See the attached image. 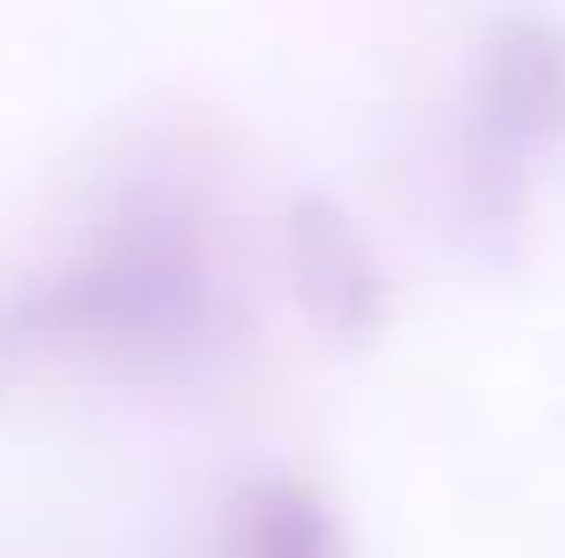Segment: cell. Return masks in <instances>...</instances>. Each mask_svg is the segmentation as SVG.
I'll return each mask as SVG.
<instances>
[{
	"label": "cell",
	"mask_w": 565,
	"mask_h": 558,
	"mask_svg": "<svg viewBox=\"0 0 565 558\" xmlns=\"http://www.w3.org/2000/svg\"><path fill=\"white\" fill-rule=\"evenodd\" d=\"M565 158V22L515 8L472 43L444 151V208L472 251H509Z\"/></svg>",
	"instance_id": "obj_2"
},
{
	"label": "cell",
	"mask_w": 565,
	"mask_h": 558,
	"mask_svg": "<svg viewBox=\"0 0 565 558\" xmlns=\"http://www.w3.org/2000/svg\"><path fill=\"white\" fill-rule=\"evenodd\" d=\"M207 558H351L344 523L308 480L265 473L222 502L215 516V551Z\"/></svg>",
	"instance_id": "obj_4"
},
{
	"label": "cell",
	"mask_w": 565,
	"mask_h": 558,
	"mask_svg": "<svg viewBox=\"0 0 565 558\" xmlns=\"http://www.w3.org/2000/svg\"><path fill=\"white\" fill-rule=\"evenodd\" d=\"M279 258H287L294 301L308 308L322 336L365 344L386 322V266L359 223L330 194H301L279 223Z\"/></svg>",
	"instance_id": "obj_3"
},
{
	"label": "cell",
	"mask_w": 565,
	"mask_h": 558,
	"mask_svg": "<svg viewBox=\"0 0 565 558\" xmlns=\"http://www.w3.org/2000/svg\"><path fill=\"white\" fill-rule=\"evenodd\" d=\"M230 344L207 223L172 186L122 194L65 258L0 287V373L100 365L137 379H186Z\"/></svg>",
	"instance_id": "obj_1"
}]
</instances>
